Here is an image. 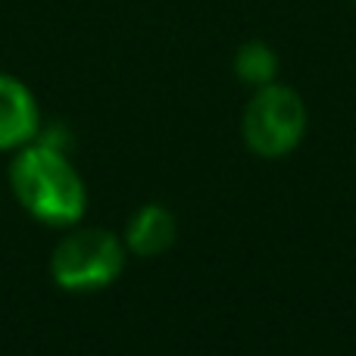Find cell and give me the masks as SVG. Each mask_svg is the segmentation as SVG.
<instances>
[{
	"label": "cell",
	"instance_id": "cell-5",
	"mask_svg": "<svg viewBox=\"0 0 356 356\" xmlns=\"http://www.w3.org/2000/svg\"><path fill=\"white\" fill-rule=\"evenodd\" d=\"M178 238V222L172 209L163 203H144L125 225V247L135 257H163Z\"/></svg>",
	"mask_w": 356,
	"mask_h": 356
},
{
	"label": "cell",
	"instance_id": "cell-3",
	"mask_svg": "<svg viewBox=\"0 0 356 356\" xmlns=\"http://www.w3.org/2000/svg\"><path fill=\"white\" fill-rule=\"evenodd\" d=\"M241 135L250 154L263 160H278L300 147L307 135V104L288 85H263L244 106Z\"/></svg>",
	"mask_w": 356,
	"mask_h": 356
},
{
	"label": "cell",
	"instance_id": "cell-4",
	"mask_svg": "<svg viewBox=\"0 0 356 356\" xmlns=\"http://www.w3.org/2000/svg\"><path fill=\"white\" fill-rule=\"evenodd\" d=\"M38 135H41V113L31 88L16 75L0 72V154L25 147L38 141Z\"/></svg>",
	"mask_w": 356,
	"mask_h": 356
},
{
	"label": "cell",
	"instance_id": "cell-7",
	"mask_svg": "<svg viewBox=\"0 0 356 356\" xmlns=\"http://www.w3.org/2000/svg\"><path fill=\"white\" fill-rule=\"evenodd\" d=\"M353 3H356V0H353Z\"/></svg>",
	"mask_w": 356,
	"mask_h": 356
},
{
	"label": "cell",
	"instance_id": "cell-2",
	"mask_svg": "<svg viewBox=\"0 0 356 356\" xmlns=\"http://www.w3.org/2000/svg\"><path fill=\"white\" fill-rule=\"evenodd\" d=\"M122 238L104 228H72L50 253V275L69 294H91L104 291L125 269Z\"/></svg>",
	"mask_w": 356,
	"mask_h": 356
},
{
	"label": "cell",
	"instance_id": "cell-1",
	"mask_svg": "<svg viewBox=\"0 0 356 356\" xmlns=\"http://www.w3.org/2000/svg\"><path fill=\"white\" fill-rule=\"evenodd\" d=\"M10 188L19 207L50 228H75L88 209V188L66 154L44 141L16 150L10 163Z\"/></svg>",
	"mask_w": 356,
	"mask_h": 356
},
{
	"label": "cell",
	"instance_id": "cell-6",
	"mask_svg": "<svg viewBox=\"0 0 356 356\" xmlns=\"http://www.w3.org/2000/svg\"><path fill=\"white\" fill-rule=\"evenodd\" d=\"M234 75L250 88L272 85L278 75V54L266 41H244L234 54Z\"/></svg>",
	"mask_w": 356,
	"mask_h": 356
}]
</instances>
